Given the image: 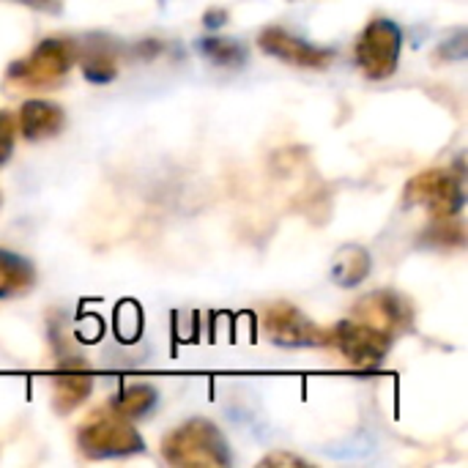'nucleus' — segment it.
Segmentation results:
<instances>
[{"instance_id": "1", "label": "nucleus", "mask_w": 468, "mask_h": 468, "mask_svg": "<svg viewBox=\"0 0 468 468\" xmlns=\"http://www.w3.org/2000/svg\"><path fill=\"white\" fill-rule=\"evenodd\" d=\"M77 63V41L74 38H44L36 49L5 69V88L14 90H52L58 88L71 66Z\"/></svg>"}, {"instance_id": "2", "label": "nucleus", "mask_w": 468, "mask_h": 468, "mask_svg": "<svg viewBox=\"0 0 468 468\" xmlns=\"http://www.w3.org/2000/svg\"><path fill=\"white\" fill-rule=\"evenodd\" d=\"M162 455L176 468L230 466L228 439L211 420H189L170 431L162 441Z\"/></svg>"}, {"instance_id": "3", "label": "nucleus", "mask_w": 468, "mask_h": 468, "mask_svg": "<svg viewBox=\"0 0 468 468\" xmlns=\"http://www.w3.org/2000/svg\"><path fill=\"white\" fill-rule=\"evenodd\" d=\"M77 447L88 461H104L137 455L145 450V441L129 420L101 409L77 428Z\"/></svg>"}, {"instance_id": "4", "label": "nucleus", "mask_w": 468, "mask_h": 468, "mask_svg": "<svg viewBox=\"0 0 468 468\" xmlns=\"http://www.w3.org/2000/svg\"><path fill=\"white\" fill-rule=\"evenodd\" d=\"M466 170H463V156L455 159V167L444 170H428L414 176L406 184L403 192V206H425L433 217H458L466 206V192H463Z\"/></svg>"}, {"instance_id": "5", "label": "nucleus", "mask_w": 468, "mask_h": 468, "mask_svg": "<svg viewBox=\"0 0 468 468\" xmlns=\"http://www.w3.org/2000/svg\"><path fill=\"white\" fill-rule=\"evenodd\" d=\"M356 66L367 80H387L398 71L403 52V30L398 22L378 16L356 38Z\"/></svg>"}, {"instance_id": "6", "label": "nucleus", "mask_w": 468, "mask_h": 468, "mask_svg": "<svg viewBox=\"0 0 468 468\" xmlns=\"http://www.w3.org/2000/svg\"><path fill=\"white\" fill-rule=\"evenodd\" d=\"M332 343L356 370L367 373V370H378L384 365L395 337L381 329H373L356 318H343L332 329Z\"/></svg>"}, {"instance_id": "7", "label": "nucleus", "mask_w": 468, "mask_h": 468, "mask_svg": "<svg viewBox=\"0 0 468 468\" xmlns=\"http://www.w3.org/2000/svg\"><path fill=\"white\" fill-rule=\"evenodd\" d=\"M263 332L282 348H321L332 343V332L321 329L293 304H274L263 315Z\"/></svg>"}, {"instance_id": "8", "label": "nucleus", "mask_w": 468, "mask_h": 468, "mask_svg": "<svg viewBox=\"0 0 468 468\" xmlns=\"http://www.w3.org/2000/svg\"><path fill=\"white\" fill-rule=\"evenodd\" d=\"M351 318H356V321H362V324H367L373 329H381V332L398 337L400 332H409L411 329L414 310L395 291H373V293L362 296L354 304Z\"/></svg>"}, {"instance_id": "9", "label": "nucleus", "mask_w": 468, "mask_h": 468, "mask_svg": "<svg viewBox=\"0 0 468 468\" xmlns=\"http://www.w3.org/2000/svg\"><path fill=\"white\" fill-rule=\"evenodd\" d=\"M258 47L266 55H274L280 60H285L288 66H299V69H326L335 60V49L329 47H315L293 33H288L285 27H263L258 36Z\"/></svg>"}, {"instance_id": "10", "label": "nucleus", "mask_w": 468, "mask_h": 468, "mask_svg": "<svg viewBox=\"0 0 468 468\" xmlns=\"http://www.w3.org/2000/svg\"><path fill=\"white\" fill-rule=\"evenodd\" d=\"M77 60L88 82L104 85L118 77V47L107 36H88L77 41Z\"/></svg>"}, {"instance_id": "11", "label": "nucleus", "mask_w": 468, "mask_h": 468, "mask_svg": "<svg viewBox=\"0 0 468 468\" xmlns=\"http://www.w3.org/2000/svg\"><path fill=\"white\" fill-rule=\"evenodd\" d=\"M19 132L25 140L30 143H38V140H47V137H55L63 123H66V112L58 101H49V99H27L22 107H19Z\"/></svg>"}, {"instance_id": "12", "label": "nucleus", "mask_w": 468, "mask_h": 468, "mask_svg": "<svg viewBox=\"0 0 468 468\" xmlns=\"http://www.w3.org/2000/svg\"><path fill=\"white\" fill-rule=\"evenodd\" d=\"M93 392V376L80 365H66L52 376V406L58 414H69L82 406Z\"/></svg>"}, {"instance_id": "13", "label": "nucleus", "mask_w": 468, "mask_h": 468, "mask_svg": "<svg viewBox=\"0 0 468 468\" xmlns=\"http://www.w3.org/2000/svg\"><path fill=\"white\" fill-rule=\"evenodd\" d=\"M156 403H159V392L151 384H132V387H123L118 395H112L107 409L129 422H137L148 417L156 409Z\"/></svg>"}, {"instance_id": "14", "label": "nucleus", "mask_w": 468, "mask_h": 468, "mask_svg": "<svg viewBox=\"0 0 468 468\" xmlns=\"http://www.w3.org/2000/svg\"><path fill=\"white\" fill-rule=\"evenodd\" d=\"M370 252L365 247H356V244H348L337 252L335 263H332V280L340 285V288H359L367 274H370Z\"/></svg>"}, {"instance_id": "15", "label": "nucleus", "mask_w": 468, "mask_h": 468, "mask_svg": "<svg viewBox=\"0 0 468 468\" xmlns=\"http://www.w3.org/2000/svg\"><path fill=\"white\" fill-rule=\"evenodd\" d=\"M197 52L219 69H241L250 58V52L241 41H236L230 36H217V33L197 38Z\"/></svg>"}, {"instance_id": "16", "label": "nucleus", "mask_w": 468, "mask_h": 468, "mask_svg": "<svg viewBox=\"0 0 468 468\" xmlns=\"http://www.w3.org/2000/svg\"><path fill=\"white\" fill-rule=\"evenodd\" d=\"M36 282V269L16 252L0 250V299L19 296Z\"/></svg>"}, {"instance_id": "17", "label": "nucleus", "mask_w": 468, "mask_h": 468, "mask_svg": "<svg viewBox=\"0 0 468 468\" xmlns=\"http://www.w3.org/2000/svg\"><path fill=\"white\" fill-rule=\"evenodd\" d=\"M420 241L436 250H461L466 247V230L458 217H433V225L422 233Z\"/></svg>"}, {"instance_id": "18", "label": "nucleus", "mask_w": 468, "mask_h": 468, "mask_svg": "<svg viewBox=\"0 0 468 468\" xmlns=\"http://www.w3.org/2000/svg\"><path fill=\"white\" fill-rule=\"evenodd\" d=\"M14 134H16V118L8 110H0V165L8 162L14 154Z\"/></svg>"}, {"instance_id": "19", "label": "nucleus", "mask_w": 468, "mask_h": 468, "mask_svg": "<svg viewBox=\"0 0 468 468\" xmlns=\"http://www.w3.org/2000/svg\"><path fill=\"white\" fill-rule=\"evenodd\" d=\"M439 52H441V58H447V60H461V58H466V30H458L450 41H444V44L439 47Z\"/></svg>"}, {"instance_id": "20", "label": "nucleus", "mask_w": 468, "mask_h": 468, "mask_svg": "<svg viewBox=\"0 0 468 468\" xmlns=\"http://www.w3.org/2000/svg\"><path fill=\"white\" fill-rule=\"evenodd\" d=\"M11 3H19L25 8L41 11V14H60L63 11V0H11Z\"/></svg>"}, {"instance_id": "21", "label": "nucleus", "mask_w": 468, "mask_h": 468, "mask_svg": "<svg viewBox=\"0 0 468 468\" xmlns=\"http://www.w3.org/2000/svg\"><path fill=\"white\" fill-rule=\"evenodd\" d=\"M304 466V461L302 458H296V455H288V452H274V455H269V458H263L261 461V466Z\"/></svg>"}, {"instance_id": "22", "label": "nucleus", "mask_w": 468, "mask_h": 468, "mask_svg": "<svg viewBox=\"0 0 468 468\" xmlns=\"http://www.w3.org/2000/svg\"><path fill=\"white\" fill-rule=\"evenodd\" d=\"M225 22H228V11H225V8H211V11H206V14H203V25H206V30H219Z\"/></svg>"}]
</instances>
